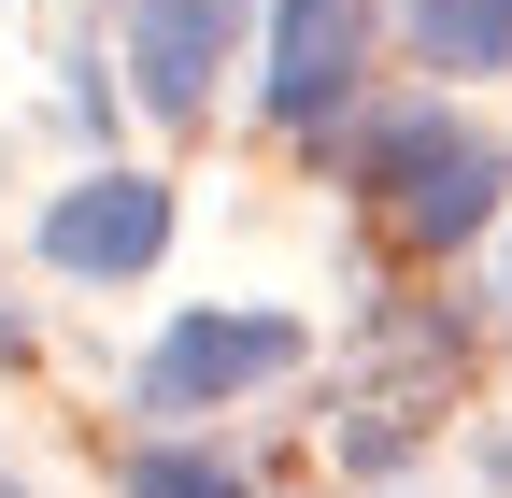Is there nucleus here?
I'll return each mask as SVG.
<instances>
[{
  "instance_id": "1",
  "label": "nucleus",
  "mask_w": 512,
  "mask_h": 498,
  "mask_svg": "<svg viewBox=\"0 0 512 498\" xmlns=\"http://www.w3.org/2000/svg\"><path fill=\"white\" fill-rule=\"evenodd\" d=\"M356 185L384 200V228H399V242H427V257H441V242H470V228L498 214V143L456 129L441 100H413V114H384V129L356 143Z\"/></svg>"
},
{
  "instance_id": "2",
  "label": "nucleus",
  "mask_w": 512,
  "mask_h": 498,
  "mask_svg": "<svg viewBox=\"0 0 512 498\" xmlns=\"http://www.w3.org/2000/svg\"><path fill=\"white\" fill-rule=\"evenodd\" d=\"M441 399H456V314H384L356 399H342V456H356V470H399Z\"/></svg>"
},
{
  "instance_id": "3",
  "label": "nucleus",
  "mask_w": 512,
  "mask_h": 498,
  "mask_svg": "<svg viewBox=\"0 0 512 498\" xmlns=\"http://www.w3.org/2000/svg\"><path fill=\"white\" fill-rule=\"evenodd\" d=\"M271 370H299V328L285 314H185L143 356V413H214L242 385H271Z\"/></svg>"
},
{
  "instance_id": "4",
  "label": "nucleus",
  "mask_w": 512,
  "mask_h": 498,
  "mask_svg": "<svg viewBox=\"0 0 512 498\" xmlns=\"http://www.w3.org/2000/svg\"><path fill=\"white\" fill-rule=\"evenodd\" d=\"M128 15V72H143V100L171 114H214V72L242 57V29H256V0H114Z\"/></svg>"
},
{
  "instance_id": "5",
  "label": "nucleus",
  "mask_w": 512,
  "mask_h": 498,
  "mask_svg": "<svg viewBox=\"0 0 512 498\" xmlns=\"http://www.w3.org/2000/svg\"><path fill=\"white\" fill-rule=\"evenodd\" d=\"M43 257H57V271H157V257H171V185L86 171L72 200L43 214Z\"/></svg>"
},
{
  "instance_id": "6",
  "label": "nucleus",
  "mask_w": 512,
  "mask_h": 498,
  "mask_svg": "<svg viewBox=\"0 0 512 498\" xmlns=\"http://www.w3.org/2000/svg\"><path fill=\"white\" fill-rule=\"evenodd\" d=\"M356 43H370L356 0H271V114L285 129H328L356 100Z\"/></svg>"
},
{
  "instance_id": "7",
  "label": "nucleus",
  "mask_w": 512,
  "mask_h": 498,
  "mask_svg": "<svg viewBox=\"0 0 512 498\" xmlns=\"http://www.w3.org/2000/svg\"><path fill=\"white\" fill-rule=\"evenodd\" d=\"M427 72H512V0H399Z\"/></svg>"
},
{
  "instance_id": "8",
  "label": "nucleus",
  "mask_w": 512,
  "mask_h": 498,
  "mask_svg": "<svg viewBox=\"0 0 512 498\" xmlns=\"http://www.w3.org/2000/svg\"><path fill=\"white\" fill-rule=\"evenodd\" d=\"M128 498H242V470L200 442H157V456H128Z\"/></svg>"
},
{
  "instance_id": "9",
  "label": "nucleus",
  "mask_w": 512,
  "mask_h": 498,
  "mask_svg": "<svg viewBox=\"0 0 512 498\" xmlns=\"http://www.w3.org/2000/svg\"><path fill=\"white\" fill-rule=\"evenodd\" d=\"M15 356H29V314H15V299H0V370H15Z\"/></svg>"
},
{
  "instance_id": "10",
  "label": "nucleus",
  "mask_w": 512,
  "mask_h": 498,
  "mask_svg": "<svg viewBox=\"0 0 512 498\" xmlns=\"http://www.w3.org/2000/svg\"><path fill=\"white\" fill-rule=\"evenodd\" d=\"M0 498H29V484H0Z\"/></svg>"
}]
</instances>
